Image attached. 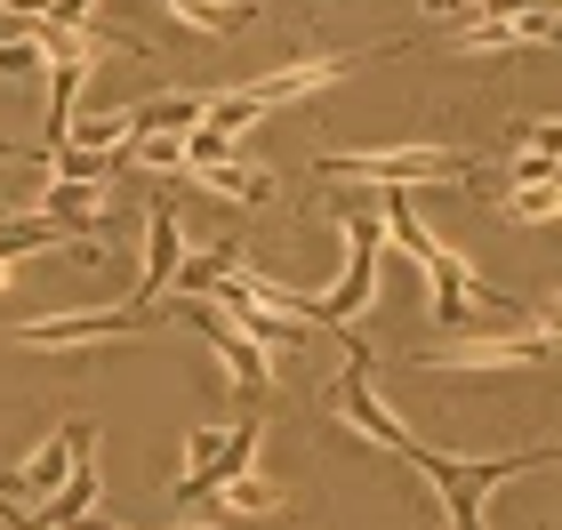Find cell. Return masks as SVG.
Instances as JSON below:
<instances>
[{
  "label": "cell",
  "mask_w": 562,
  "mask_h": 530,
  "mask_svg": "<svg viewBox=\"0 0 562 530\" xmlns=\"http://www.w3.org/2000/svg\"><path fill=\"white\" fill-rule=\"evenodd\" d=\"M353 338V362L329 377V410H338L362 442H378V450H394L411 474H426L434 490L450 498V530H482V498H491L506 474H530V466H547V459H562V442L547 450H515V459H450V450H426L411 426H402L386 402H378V386H370V346H362V330H346Z\"/></svg>",
  "instance_id": "6da1fadb"
},
{
  "label": "cell",
  "mask_w": 562,
  "mask_h": 530,
  "mask_svg": "<svg viewBox=\"0 0 562 530\" xmlns=\"http://www.w3.org/2000/svg\"><path fill=\"white\" fill-rule=\"evenodd\" d=\"M378 217H386V241H402V249H411V258H418V282H426V306H434V330H482V322H491V314H506V322H515L522 306H515V297H498L491 282H482V273L467 266V258H458V249L442 241V234H434V225L411 210V193H402V185H378Z\"/></svg>",
  "instance_id": "7a4b0ae2"
},
{
  "label": "cell",
  "mask_w": 562,
  "mask_h": 530,
  "mask_svg": "<svg viewBox=\"0 0 562 530\" xmlns=\"http://www.w3.org/2000/svg\"><path fill=\"white\" fill-rule=\"evenodd\" d=\"M338 234H346V273H338V290L305 297V322H322V330H353V322L370 314V297H378V258H386V217H378V185L338 193Z\"/></svg>",
  "instance_id": "3957f363"
},
{
  "label": "cell",
  "mask_w": 562,
  "mask_h": 530,
  "mask_svg": "<svg viewBox=\"0 0 562 530\" xmlns=\"http://www.w3.org/2000/svg\"><path fill=\"white\" fill-rule=\"evenodd\" d=\"M322 177H362V185H474V161L442 137H411V145H353V154H322Z\"/></svg>",
  "instance_id": "277c9868"
},
{
  "label": "cell",
  "mask_w": 562,
  "mask_h": 530,
  "mask_svg": "<svg viewBox=\"0 0 562 530\" xmlns=\"http://www.w3.org/2000/svg\"><path fill=\"white\" fill-rule=\"evenodd\" d=\"M554 346H562V330L515 314L506 330H458V338H442V346H426L418 370H442V377H450V370H547Z\"/></svg>",
  "instance_id": "5b68a950"
},
{
  "label": "cell",
  "mask_w": 562,
  "mask_h": 530,
  "mask_svg": "<svg viewBox=\"0 0 562 530\" xmlns=\"http://www.w3.org/2000/svg\"><path fill=\"white\" fill-rule=\"evenodd\" d=\"M258 435H266L258 410H249L241 426H193V435H186V459L169 466V498H177V507H193V498H210L225 474L258 466Z\"/></svg>",
  "instance_id": "8992f818"
},
{
  "label": "cell",
  "mask_w": 562,
  "mask_h": 530,
  "mask_svg": "<svg viewBox=\"0 0 562 530\" xmlns=\"http://www.w3.org/2000/svg\"><path fill=\"white\" fill-rule=\"evenodd\" d=\"M161 330V314H137V306H97V314H48V322H16V346H33V353H72V346H137Z\"/></svg>",
  "instance_id": "52a82bcc"
},
{
  "label": "cell",
  "mask_w": 562,
  "mask_h": 530,
  "mask_svg": "<svg viewBox=\"0 0 562 530\" xmlns=\"http://www.w3.org/2000/svg\"><path fill=\"white\" fill-rule=\"evenodd\" d=\"M81 450H97V426H89V418L57 426V435H48V442H41V450H33L24 466H9V474H0V498H9V507H33V498H57Z\"/></svg>",
  "instance_id": "ba28073f"
},
{
  "label": "cell",
  "mask_w": 562,
  "mask_h": 530,
  "mask_svg": "<svg viewBox=\"0 0 562 530\" xmlns=\"http://www.w3.org/2000/svg\"><path fill=\"white\" fill-rule=\"evenodd\" d=\"M177 266H186V234H177V201L161 193L145 210V266H137V290L121 297V306H137V314H161V297L177 282Z\"/></svg>",
  "instance_id": "9c48e42d"
},
{
  "label": "cell",
  "mask_w": 562,
  "mask_h": 530,
  "mask_svg": "<svg viewBox=\"0 0 562 530\" xmlns=\"http://www.w3.org/2000/svg\"><path fill=\"white\" fill-rule=\"evenodd\" d=\"M506 185H562V113L515 129V145H506Z\"/></svg>",
  "instance_id": "30bf717a"
},
{
  "label": "cell",
  "mask_w": 562,
  "mask_h": 530,
  "mask_svg": "<svg viewBox=\"0 0 562 530\" xmlns=\"http://www.w3.org/2000/svg\"><path fill=\"white\" fill-rule=\"evenodd\" d=\"M210 201H241V210H258V201H273V169H258V161H241V154H225V161H210V169H186Z\"/></svg>",
  "instance_id": "8fae6325"
},
{
  "label": "cell",
  "mask_w": 562,
  "mask_h": 530,
  "mask_svg": "<svg viewBox=\"0 0 562 530\" xmlns=\"http://www.w3.org/2000/svg\"><path fill=\"white\" fill-rule=\"evenodd\" d=\"M281 507H290V490L266 483L258 466H241V474H225V483H217V515H225V522H266V515H281Z\"/></svg>",
  "instance_id": "7c38bea8"
},
{
  "label": "cell",
  "mask_w": 562,
  "mask_h": 530,
  "mask_svg": "<svg viewBox=\"0 0 562 530\" xmlns=\"http://www.w3.org/2000/svg\"><path fill=\"white\" fill-rule=\"evenodd\" d=\"M161 9L186 24V33H210V41H225V33H241L249 24V9H266V0H161Z\"/></svg>",
  "instance_id": "4fadbf2b"
},
{
  "label": "cell",
  "mask_w": 562,
  "mask_h": 530,
  "mask_svg": "<svg viewBox=\"0 0 562 530\" xmlns=\"http://www.w3.org/2000/svg\"><path fill=\"white\" fill-rule=\"evenodd\" d=\"M89 507H97V459L81 450V459H72V474H65V490H57V498H41V522H48V530H72Z\"/></svg>",
  "instance_id": "5bb4252c"
},
{
  "label": "cell",
  "mask_w": 562,
  "mask_h": 530,
  "mask_svg": "<svg viewBox=\"0 0 562 530\" xmlns=\"http://www.w3.org/2000/svg\"><path fill=\"white\" fill-rule=\"evenodd\" d=\"M506 217H515V225H547V217H562V185H515V193H506Z\"/></svg>",
  "instance_id": "9a60e30c"
},
{
  "label": "cell",
  "mask_w": 562,
  "mask_h": 530,
  "mask_svg": "<svg viewBox=\"0 0 562 530\" xmlns=\"http://www.w3.org/2000/svg\"><path fill=\"white\" fill-rule=\"evenodd\" d=\"M72 530H121V522H113L105 507H89V515H81V522H72ZM169 530H217V522H169Z\"/></svg>",
  "instance_id": "2e32d148"
},
{
  "label": "cell",
  "mask_w": 562,
  "mask_h": 530,
  "mask_svg": "<svg viewBox=\"0 0 562 530\" xmlns=\"http://www.w3.org/2000/svg\"><path fill=\"white\" fill-rule=\"evenodd\" d=\"M522 314H530V322H547V330H562V290H547V297H530Z\"/></svg>",
  "instance_id": "e0dca14e"
},
{
  "label": "cell",
  "mask_w": 562,
  "mask_h": 530,
  "mask_svg": "<svg viewBox=\"0 0 562 530\" xmlns=\"http://www.w3.org/2000/svg\"><path fill=\"white\" fill-rule=\"evenodd\" d=\"M0 161H16V145H9V137H0Z\"/></svg>",
  "instance_id": "ac0fdd59"
}]
</instances>
